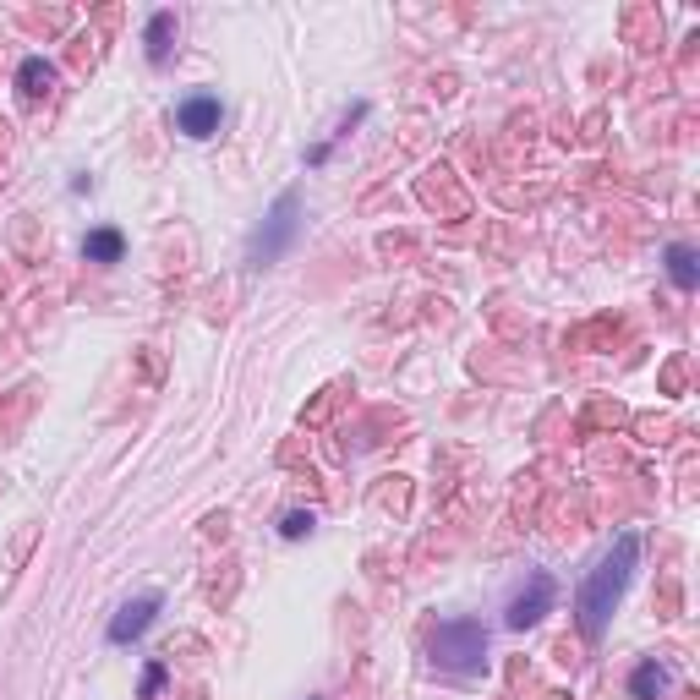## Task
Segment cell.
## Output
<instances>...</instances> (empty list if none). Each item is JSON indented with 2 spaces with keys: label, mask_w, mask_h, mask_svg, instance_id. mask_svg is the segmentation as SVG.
I'll return each instance as SVG.
<instances>
[{
  "label": "cell",
  "mask_w": 700,
  "mask_h": 700,
  "mask_svg": "<svg viewBox=\"0 0 700 700\" xmlns=\"http://www.w3.org/2000/svg\"><path fill=\"white\" fill-rule=\"evenodd\" d=\"M635 564H640V536H635V531H624V536L613 542V553L586 575V586H580V602H575L586 640H602V629H608L613 608L624 602L629 580H635Z\"/></svg>",
  "instance_id": "6da1fadb"
},
{
  "label": "cell",
  "mask_w": 700,
  "mask_h": 700,
  "mask_svg": "<svg viewBox=\"0 0 700 700\" xmlns=\"http://www.w3.org/2000/svg\"><path fill=\"white\" fill-rule=\"evenodd\" d=\"M296 230H301V192L290 186V192H279V197H274V208L263 214V225L252 230V241H247V263H252V268L279 263V258L290 252V241H296Z\"/></svg>",
  "instance_id": "7a4b0ae2"
},
{
  "label": "cell",
  "mask_w": 700,
  "mask_h": 700,
  "mask_svg": "<svg viewBox=\"0 0 700 700\" xmlns=\"http://www.w3.org/2000/svg\"><path fill=\"white\" fill-rule=\"evenodd\" d=\"M433 662L449 673H482L487 668V629L476 618H443L433 629Z\"/></svg>",
  "instance_id": "3957f363"
},
{
  "label": "cell",
  "mask_w": 700,
  "mask_h": 700,
  "mask_svg": "<svg viewBox=\"0 0 700 700\" xmlns=\"http://www.w3.org/2000/svg\"><path fill=\"white\" fill-rule=\"evenodd\" d=\"M553 575H542V569H531L525 575V586L509 597V608H504V624L509 629H531V624H542V613H553Z\"/></svg>",
  "instance_id": "277c9868"
},
{
  "label": "cell",
  "mask_w": 700,
  "mask_h": 700,
  "mask_svg": "<svg viewBox=\"0 0 700 700\" xmlns=\"http://www.w3.org/2000/svg\"><path fill=\"white\" fill-rule=\"evenodd\" d=\"M219 121H225V104H219V93H192V99L175 104V132H186L192 143L214 137Z\"/></svg>",
  "instance_id": "5b68a950"
},
{
  "label": "cell",
  "mask_w": 700,
  "mask_h": 700,
  "mask_svg": "<svg viewBox=\"0 0 700 700\" xmlns=\"http://www.w3.org/2000/svg\"><path fill=\"white\" fill-rule=\"evenodd\" d=\"M154 613H159V591H148V597L126 602V608L110 618V646H132L137 635H148V624H154Z\"/></svg>",
  "instance_id": "8992f818"
},
{
  "label": "cell",
  "mask_w": 700,
  "mask_h": 700,
  "mask_svg": "<svg viewBox=\"0 0 700 700\" xmlns=\"http://www.w3.org/2000/svg\"><path fill=\"white\" fill-rule=\"evenodd\" d=\"M143 44H148V61H154V66L170 61V50H175V11H154V17H148Z\"/></svg>",
  "instance_id": "52a82bcc"
},
{
  "label": "cell",
  "mask_w": 700,
  "mask_h": 700,
  "mask_svg": "<svg viewBox=\"0 0 700 700\" xmlns=\"http://www.w3.org/2000/svg\"><path fill=\"white\" fill-rule=\"evenodd\" d=\"M50 88H55V66L44 61V55H28V61L17 66V93L22 99H44Z\"/></svg>",
  "instance_id": "ba28073f"
},
{
  "label": "cell",
  "mask_w": 700,
  "mask_h": 700,
  "mask_svg": "<svg viewBox=\"0 0 700 700\" xmlns=\"http://www.w3.org/2000/svg\"><path fill=\"white\" fill-rule=\"evenodd\" d=\"M668 684H673V673L662 668L657 657H646L635 673H629V695H635V700H657L662 690H668Z\"/></svg>",
  "instance_id": "9c48e42d"
},
{
  "label": "cell",
  "mask_w": 700,
  "mask_h": 700,
  "mask_svg": "<svg viewBox=\"0 0 700 700\" xmlns=\"http://www.w3.org/2000/svg\"><path fill=\"white\" fill-rule=\"evenodd\" d=\"M121 252H126V236H121V230H110V225L83 236V258L88 263H121Z\"/></svg>",
  "instance_id": "30bf717a"
},
{
  "label": "cell",
  "mask_w": 700,
  "mask_h": 700,
  "mask_svg": "<svg viewBox=\"0 0 700 700\" xmlns=\"http://www.w3.org/2000/svg\"><path fill=\"white\" fill-rule=\"evenodd\" d=\"M668 279H673L679 290H695L700 268H695V252H690V247H668Z\"/></svg>",
  "instance_id": "8fae6325"
},
{
  "label": "cell",
  "mask_w": 700,
  "mask_h": 700,
  "mask_svg": "<svg viewBox=\"0 0 700 700\" xmlns=\"http://www.w3.org/2000/svg\"><path fill=\"white\" fill-rule=\"evenodd\" d=\"M312 525H318V520H312V515H307V509H290V515H285V520H279V536H290V542H301V536H307V531H312Z\"/></svg>",
  "instance_id": "7c38bea8"
},
{
  "label": "cell",
  "mask_w": 700,
  "mask_h": 700,
  "mask_svg": "<svg viewBox=\"0 0 700 700\" xmlns=\"http://www.w3.org/2000/svg\"><path fill=\"white\" fill-rule=\"evenodd\" d=\"M159 690H165V662H148V673H143V700H154Z\"/></svg>",
  "instance_id": "4fadbf2b"
}]
</instances>
